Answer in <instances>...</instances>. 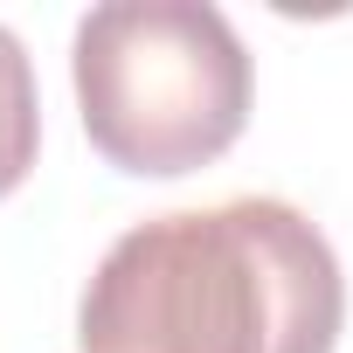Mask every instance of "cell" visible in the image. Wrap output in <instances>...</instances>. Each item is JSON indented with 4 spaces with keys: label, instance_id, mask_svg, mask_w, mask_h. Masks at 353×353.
<instances>
[{
    "label": "cell",
    "instance_id": "obj_1",
    "mask_svg": "<svg viewBox=\"0 0 353 353\" xmlns=\"http://www.w3.org/2000/svg\"><path fill=\"white\" fill-rule=\"evenodd\" d=\"M339 325V256L277 194L125 229L77 305L83 353H332Z\"/></svg>",
    "mask_w": 353,
    "mask_h": 353
},
{
    "label": "cell",
    "instance_id": "obj_2",
    "mask_svg": "<svg viewBox=\"0 0 353 353\" xmlns=\"http://www.w3.org/2000/svg\"><path fill=\"white\" fill-rule=\"evenodd\" d=\"M70 83L104 166L173 181L250 125V49L208 0H104L77 21Z\"/></svg>",
    "mask_w": 353,
    "mask_h": 353
},
{
    "label": "cell",
    "instance_id": "obj_3",
    "mask_svg": "<svg viewBox=\"0 0 353 353\" xmlns=\"http://www.w3.org/2000/svg\"><path fill=\"white\" fill-rule=\"evenodd\" d=\"M42 145V97H35V63L21 49V35L0 21V201H8Z\"/></svg>",
    "mask_w": 353,
    "mask_h": 353
}]
</instances>
